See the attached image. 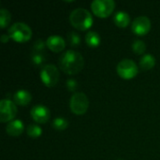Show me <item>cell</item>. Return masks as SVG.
Instances as JSON below:
<instances>
[{
  "label": "cell",
  "instance_id": "cell-12",
  "mask_svg": "<svg viewBox=\"0 0 160 160\" xmlns=\"http://www.w3.org/2000/svg\"><path fill=\"white\" fill-rule=\"evenodd\" d=\"M24 129V125L20 119L12 120L11 122L8 123L6 127V132L8 135L11 137H18L20 136Z\"/></svg>",
  "mask_w": 160,
  "mask_h": 160
},
{
  "label": "cell",
  "instance_id": "cell-1",
  "mask_svg": "<svg viewBox=\"0 0 160 160\" xmlns=\"http://www.w3.org/2000/svg\"><path fill=\"white\" fill-rule=\"evenodd\" d=\"M58 65L60 69L66 74L75 75L83 68L84 59L79 52L68 50L60 55Z\"/></svg>",
  "mask_w": 160,
  "mask_h": 160
},
{
  "label": "cell",
  "instance_id": "cell-22",
  "mask_svg": "<svg viewBox=\"0 0 160 160\" xmlns=\"http://www.w3.org/2000/svg\"><path fill=\"white\" fill-rule=\"evenodd\" d=\"M31 60H32L33 64L39 66L44 61V55L42 52H33V53L31 54Z\"/></svg>",
  "mask_w": 160,
  "mask_h": 160
},
{
  "label": "cell",
  "instance_id": "cell-21",
  "mask_svg": "<svg viewBox=\"0 0 160 160\" xmlns=\"http://www.w3.org/2000/svg\"><path fill=\"white\" fill-rule=\"evenodd\" d=\"M132 51L136 54H143L146 51V44L141 39H137L132 43Z\"/></svg>",
  "mask_w": 160,
  "mask_h": 160
},
{
  "label": "cell",
  "instance_id": "cell-9",
  "mask_svg": "<svg viewBox=\"0 0 160 160\" xmlns=\"http://www.w3.org/2000/svg\"><path fill=\"white\" fill-rule=\"evenodd\" d=\"M151 29V20L147 16H139L137 17L132 24L131 30L137 36H144Z\"/></svg>",
  "mask_w": 160,
  "mask_h": 160
},
{
  "label": "cell",
  "instance_id": "cell-7",
  "mask_svg": "<svg viewBox=\"0 0 160 160\" xmlns=\"http://www.w3.org/2000/svg\"><path fill=\"white\" fill-rule=\"evenodd\" d=\"M40 79L44 85L47 87H52L56 85L59 80V70L58 68L52 64L44 65L40 69Z\"/></svg>",
  "mask_w": 160,
  "mask_h": 160
},
{
  "label": "cell",
  "instance_id": "cell-8",
  "mask_svg": "<svg viewBox=\"0 0 160 160\" xmlns=\"http://www.w3.org/2000/svg\"><path fill=\"white\" fill-rule=\"evenodd\" d=\"M17 114V106L10 99H2L0 102V122L9 123Z\"/></svg>",
  "mask_w": 160,
  "mask_h": 160
},
{
  "label": "cell",
  "instance_id": "cell-25",
  "mask_svg": "<svg viewBox=\"0 0 160 160\" xmlns=\"http://www.w3.org/2000/svg\"><path fill=\"white\" fill-rule=\"evenodd\" d=\"M9 36H8V34H3L2 36H1V38H0V40H1V42H3V43H7L8 40H9Z\"/></svg>",
  "mask_w": 160,
  "mask_h": 160
},
{
  "label": "cell",
  "instance_id": "cell-5",
  "mask_svg": "<svg viewBox=\"0 0 160 160\" xmlns=\"http://www.w3.org/2000/svg\"><path fill=\"white\" fill-rule=\"evenodd\" d=\"M116 71L119 77L124 80H130L137 76L139 68L137 64L131 59H123L121 60L116 67Z\"/></svg>",
  "mask_w": 160,
  "mask_h": 160
},
{
  "label": "cell",
  "instance_id": "cell-20",
  "mask_svg": "<svg viewBox=\"0 0 160 160\" xmlns=\"http://www.w3.org/2000/svg\"><path fill=\"white\" fill-rule=\"evenodd\" d=\"M67 40L69 46L71 47H78L81 43V37L78 33L74 31H70L67 34Z\"/></svg>",
  "mask_w": 160,
  "mask_h": 160
},
{
  "label": "cell",
  "instance_id": "cell-2",
  "mask_svg": "<svg viewBox=\"0 0 160 160\" xmlns=\"http://www.w3.org/2000/svg\"><path fill=\"white\" fill-rule=\"evenodd\" d=\"M69 22L75 29L85 31L92 26L94 20L90 11L83 8H78L70 12Z\"/></svg>",
  "mask_w": 160,
  "mask_h": 160
},
{
  "label": "cell",
  "instance_id": "cell-23",
  "mask_svg": "<svg viewBox=\"0 0 160 160\" xmlns=\"http://www.w3.org/2000/svg\"><path fill=\"white\" fill-rule=\"evenodd\" d=\"M45 46H46V43H44L41 39H38L34 43L33 52H42L45 49Z\"/></svg>",
  "mask_w": 160,
  "mask_h": 160
},
{
  "label": "cell",
  "instance_id": "cell-10",
  "mask_svg": "<svg viewBox=\"0 0 160 160\" xmlns=\"http://www.w3.org/2000/svg\"><path fill=\"white\" fill-rule=\"evenodd\" d=\"M31 117L33 118V120L38 124H45L49 121L50 117H51V112L50 110L42 105V104H38L35 105L30 112Z\"/></svg>",
  "mask_w": 160,
  "mask_h": 160
},
{
  "label": "cell",
  "instance_id": "cell-11",
  "mask_svg": "<svg viewBox=\"0 0 160 160\" xmlns=\"http://www.w3.org/2000/svg\"><path fill=\"white\" fill-rule=\"evenodd\" d=\"M46 46L53 52H60L66 47L65 39L58 35L50 36L46 40Z\"/></svg>",
  "mask_w": 160,
  "mask_h": 160
},
{
  "label": "cell",
  "instance_id": "cell-24",
  "mask_svg": "<svg viewBox=\"0 0 160 160\" xmlns=\"http://www.w3.org/2000/svg\"><path fill=\"white\" fill-rule=\"evenodd\" d=\"M66 87H67V89H68V91L74 92V91H76L77 88H78V82H77V81L74 80V79H68V80H67V82H66Z\"/></svg>",
  "mask_w": 160,
  "mask_h": 160
},
{
  "label": "cell",
  "instance_id": "cell-13",
  "mask_svg": "<svg viewBox=\"0 0 160 160\" xmlns=\"http://www.w3.org/2000/svg\"><path fill=\"white\" fill-rule=\"evenodd\" d=\"M31 100H32L31 94L24 89H19L13 94V101L16 105L26 106L31 102Z\"/></svg>",
  "mask_w": 160,
  "mask_h": 160
},
{
  "label": "cell",
  "instance_id": "cell-16",
  "mask_svg": "<svg viewBox=\"0 0 160 160\" xmlns=\"http://www.w3.org/2000/svg\"><path fill=\"white\" fill-rule=\"evenodd\" d=\"M156 65V58L152 54H144L140 60V68L142 70H150Z\"/></svg>",
  "mask_w": 160,
  "mask_h": 160
},
{
  "label": "cell",
  "instance_id": "cell-18",
  "mask_svg": "<svg viewBox=\"0 0 160 160\" xmlns=\"http://www.w3.org/2000/svg\"><path fill=\"white\" fill-rule=\"evenodd\" d=\"M10 21H11L10 12L8 9L2 8L0 9V27L1 28H6L9 24Z\"/></svg>",
  "mask_w": 160,
  "mask_h": 160
},
{
  "label": "cell",
  "instance_id": "cell-14",
  "mask_svg": "<svg viewBox=\"0 0 160 160\" xmlns=\"http://www.w3.org/2000/svg\"><path fill=\"white\" fill-rule=\"evenodd\" d=\"M113 22L115 23V25H117L120 28H125L127 27L129 22H130V17L129 14L126 11L120 10L117 11L114 15H113Z\"/></svg>",
  "mask_w": 160,
  "mask_h": 160
},
{
  "label": "cell",
  "instance_id": "cell-17",
  "mask_svg": "<svg viewBox=\"0 0 160 160\" xmlns=\"http://www.w3.org/2000/svg\"><path fill=\"white\" fill-rule=\"evenodd\" d=\"M52 127L56 130L62 131V130H65L68 128V121L64 117H56L53 119V121L52 123Z\"/></svg>",
  "mask_w": 160,
  "mask_h": 160
},
{
  "label": "cell",
  "instance_id": "cell-4",
  "mask_svg": "<svg viewBox=\"0 0 160 160\" xmlns=\"http://www.w3.org/2000/svg\"><path fill=\"white\" fill-rule=\"evenodd\" d=\"M71 112L76 115L84 114L89 108V99L84 93L77 92L72 95L69 101Z\"/></svg>",
  "mask_w": 160,
  "mask_h": 160
},
{
  "label": "cell",
  "instance_id": "cell-15",
  "mask_svg": "<svg viewBox=\"0 0 160 160\" xmlns=\"http://www.w3.org/2000/svg\"><path fill=\"white\" fill-rule=\"evenodd\" d=\"M85 42L89 47H92V48L98 47L100 42H101V38H100L99 34H98L95 31L87 32V34L85 35Z\"/></svg>",
  "mask_w": 160,
  "mask_h": 160
},
{
  "label": "cell",
  "instance_id": "cell-6",
  "mask_svg": "<svg viewBox=\"0 0 160 160\" xmlns=\"http://www.w3.org/2000/svg\"><path fill=\"white\" fill-rule=\"evenodd\" d=\"M115 8L113 0H94L91 3L92 12L99 18L109 17Z\"/></svg>",
  "mask_w": 160,
  "mask_h": 160
},
{
  "label": "cell",
  "instance_id": "cell-3",
  "mask_svg": "<svg viewBox=\"0 0 160 160\" xmlns=\"http://www.w3.org/2000/svg\"><path fill=\"white\" fill-rule=\"evenodd\" d=\"M8 36L16 42H26L32 38V30L26 23L18 22L8 28Z\"/></svg>",
  "mask_w": 160,
  "mask_h": 160
},
{
  "label": "cell",
  "instance_id": "cell-19",
  "mask_svg": "<svg viewBox=\"0 0 160 160\" xmlns=\"http://www.w3.org/2000/svg\"><path fill=\"white\" fill-rule=\"evenodd\" d=\"M26 133L30 138L37 139L42 135V128L38 125H29L26 128Z\"/></svg>",
  "mask_w": 160,
  "mask_h": 160
}]
</instances>
